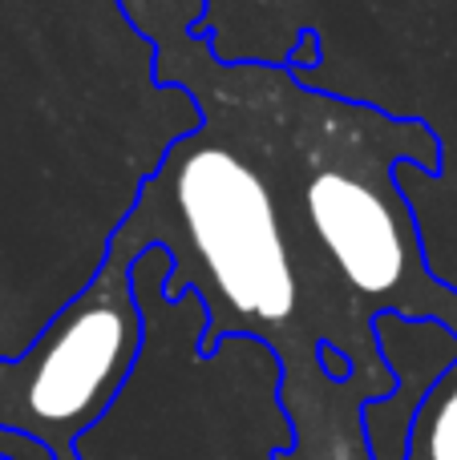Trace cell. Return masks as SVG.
<instances>
[{
	"label": "cell",
	"instance_id": "1",
	"mask_svg": "<svg viewBox=\"0 0 457 460\" xmlns=\"http://www.w3.org/2000/svg\"><path fill=\"white\" fill-rule=\"evenodd\" d=\"M113 234L138 254H170L162 299H202V356H215L227 335L275 351L291 424L280 460H372L364 408L397 392L377 315L283 215L264 170L231 137L207 121L175 137Z\"/></svg>",
	"mask_w": 457,
	"mask_h": 460
},
{
	"label": "cell",
	"instance_id": "2",
	"mask_svg": "<svg viewBox=\"0 0 457 460\" xmlns=\"http://www.w3.org/2000/svg\"><path fill=\"white\" fill-rule=\"evenodd\" d=\"M202 0H121L154 40V81L183 89L199 121L231 137L272 182L283 215L328 254L372 315L437 319L457 335V287L429 270L401 166L442 174V137L426 118L324 93L280 65L219 61L191 32Z\"/></svg>",
	"mask_w": 457,
	"mask_h": 460
},
{
	"label": "cell",
	"instance_id": "3",
	"mask_svg": "<svg viewBox=\"0 0 457 460\" xmlns=\"http://www.w3.org/2000/svg\"><path fill=\"white\" fill-rule=\"evenodd\" d=\"M138 259L110 234L85 287L21 356H0V432L32 440L53 460H81V437L110 416L146 348Z\"/></svg>",
	"mask_w": 457,
	"mask_h": 460
},
{
	"label": "cell",
	"instance_id": "4",
	"mask_svg": "<svg viewBox=\"0 0 457 460\" xmlns=\"http://www.w3.org/2000/svg\"><path fill=\"white\" fill-rule=\"evenodd\" d=\"M0 460H16V456H4V453H0Z\"/></svg>",
	"mask_w": 457,
	"mask_h": 460
}]
</instances>
